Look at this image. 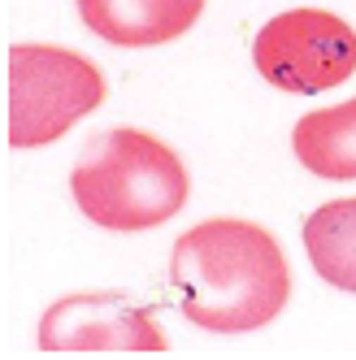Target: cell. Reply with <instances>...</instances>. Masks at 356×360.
Instances as JSON below:
<instances>
[{"instance_id":"obj_7","label":"cell","mask_w":356,"mask_h":360,"mask_svg":"<svg viewBox=\"0 0 356 360\" xmlns=\"http://www.w3.org/2000/svg\"><path fill=\"white\" fill-rule=\"evenodd\" d=\"M291 148L304 169L330 183H352L356 178V96L335 109L304 113L291 131Z\"/></svg>"},{"instance_id":"obj_8","label":"cell","mask_w":356,"mask_h":360,"mask_svg":"<svg viewBox=\"0 0 356 360\" xmlns=\"http://www.w3.org/2000/svg\"><path fill=\"white\" fill-rule=\"evenodd\" d=\"M304 248L313 269L339 291L356 295V195L330 200L304 221Z\"/></svg>"},{"instance_id":"obj_6","label":"cell","mask_w":356,"mask_h":360,"mask_svg":"<svg viewBox=\"0 0 356 360\" xmlns=\"http://www.w3.org/2000/svg\"><path fill=\"white\" fill-rule=\"evenodd\" d=\"M205 0H79V18L113 48H157L196 27Z\"/></svg>"},{"instance_id":"obj_3","label":"cell","mask_w":356,"mask_h":360,"mask_svg":"<svg viewBox=\"0 0 356 360\" xmlns=\"http://www.w3.org/2000/svg\"><path fill=\"white\" fill-rule=\"evenodd\" d=\"M100 100L105 79L87 57L53 44L9 48V148L27 152L61 139Z\"/></svg>"},{"instance_id":"obj_4","label":"cell","mask_w":356,"mask_h":360,"mask_svg":"<svg viewBox=\"0 0 356 360\" xmlns=\"http://www.w3.org/2000/svg\"><path fill=\"white\" fill-rule=\"evenodd\" d=\"M252 65L278 91L317 96L352 79L356 31L326 9H287L257 31Z\"/></svg>"},{"instance_id":"obj_5","label":"cell","mask_w":356,"mask_h":360,"mask_svg":"<svg viewBox=\"0 0 356 360\" xmlns=\"http://www.w3.org/2000/svg\"><path fill=\"white\" fill-rule=\"evenodd\" d=\"M44 352H165V330L117 291H83L53 304L39 321Z\"/></svg>"},{"instance_id":"obj_2","label":"cell","mask_w":356,"mask_h":360,"mask_svg":"<svg viewBox=\"0 0 356 360\" xmlns=\"http://www.w3.org/2000/svg\"><path fill=\"white\" fill-rule=\"evenodd\" d=\"M79 213L105 230H152L187 204V169L174 148L135 126H113L83 143L70 169Z\"/></svg>"},{"instance_id":"obj_1","label":"cell","mask_w":356,"mask_h":360,"mask_svg":"<svg viewBox=\"0 0 356 360\" xmlns=\"http://www.w3.org/2000/svg\"><path fill=\"white\" fill-rule=\"evenodd\" d=\"M170 291L191 326L213 334H248L283 313L291 269L265 226L213 217L178 235L170 252Z\"/></svg>"}]
</instances>
